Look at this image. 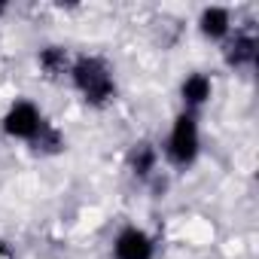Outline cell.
<instances>
[{
  "label": "cell",
  "instance_id": "30bf717a",
  "mask_svg": "<svg viewBox=\"0 0 259 259\" xmlns=\"http://www.w3.org/2000/svg\"><path fill=\"white\" fill-rule=\"evenodd\" d=\"M0 259H13V250H10L7 238H0Z\"/></svg>",
  "mask_w": 259,
  "mask_h": 259
},
{
  "label": "cell",
  "instance_id": "8fae6325",
  "mask_svg": "<svg viewBox=\"0 0 259 259\" xmlns=\"http://www.w3.org/2000/svg\"><path fill=\"white\" fill-rule=\"evenodd\" d=\"M7 13H10V4H7V0H0V19H4Z\"/></svg>",
  "mask_w": 259,
  "mask_h": 259
},
{
  "label": "cell",
  "instance_id": "277c9868",
  "mask_svg": "<svg viewBox=\"0 0 259 259\" xmlns=\"http://www.w3.org/2000/svg\"><path fill=\"white\" fill-rule=\"evenodd\" d=\"M110 256L113 259H156L159 256V241L150 229L138 223H125L116 229L110 241Z\"/></svg>",
  "mask_w": 259,
  "mask_h": 259
},
{
  "label": "cell",
  "instance_id": "5b68a950",
  "mask_svg": "<svg viewBox=\"0 0 259 259\" xmlns=\"http://www.w3.org/2000/svg\"><path fill=\"white\" fill-rule=\"evenodd\" d=\"M213 95H217V82H213V76L207 70H189L177 85L180 110H186V113L201 116V110L213 101Z\"/></svg>",
  "mask_w": 259,
  "mask_h": 259
},
{
  "label": "cell",
  "instance_id": "8992f818",
  "mask_svg": "<svg viewBox=\"0 0 259 259\" xmlns=\"http://www.w3.org/2000/svg\"><path fill=\"white\" fill-rule=\"evenodd\" d=\"M195 31H198L201 40L223 46V43L235 34V13H232L229 7H223V4L201 7V10H198V19H195Z\"/></svg>",
  "mask_w": 259,
  "mask_h": 259
},
{
  "label": "cell",
  "instance_id": "3957f363",
  "mask_svg": "<svg viewBox=\"0 0 259 259\" xmlns=\"http://www.w3.org/2000/svg\"><path fill=\"white\" fill-rule=\"evenodd\" d=\"M201 150H204V141H201V116L198 113H186V110H177L171 125H168V135L165 141L159 144V153H162V162L174 171H192L201 159Z\"/></svg>",
  "mask_w": 259,
  "mask_h": 259
},
{
  "label": "cell",
  "instance_id": "9c48e42d",
  "mask_svg": "<svg viewBox=\"0 0 259 259\" xmlns=\"http://www.w3.org/2000/svg\"><path fill=\"white\" fill-rule=\"evenodd\" d=\"M70 64H73V55L61 43H46V46L37 49V70L46 79H67Z\"/></svg>",
  "mask_w": 259,
  "mask_h": 259
},
{
  "label": "cell",
  "instance_id": "6da1fadb",
  "mask_svg": "<svg viewBox=\"0 0 259 259\" xmlns=\"http://www.w3.org/2000/svg\"><path fill=\"white\" fill-rule=\"evenodd\" d=\"M0 135L13 144H25L37 156H58L67 150L64 132L31 98H16L0 113Z\"/></svg>",
  "mask_w": 259,
  "mask_h": 259
},
{
  "label": "cell",
  "instance_id": "7a4b0ae2",
  "mask_svg": "<svg viewBox=\"0 0 259 259\" xmlns=\"http://www.w3.org/2000/svg\"><path fill=\"white\" fill-rule=\"evenodd\" d=\"M70 89L79 95V101L92 110H107L116 95H119V79H116V67L98 55V52H82L73 55L70 73H67Z\"/></svg>",
  "mask_w": 259,
  "mask_h": 259
},
{
  "label": "cell",
  "instance_id": "ba28073f",
  "mask_svg": "<svg viewBox=\"0 0 259 259\" xmlns=\"http://www.w3.org/2000/svg\"><path fill=\"white\" fill-rule=\"evenodd\" d=\"M259 58V40L253 31H238L223 43V61L232 70H253Z\"/></svg>",
  "mask_w": 259,
  "mask_h": 259
},
{
  "label": "cell",
  "instance_id": "52a82bcc",
  "mask_svg": "<svg viewBox=\"0 0 259 259\" xmlns=\"http://www.w3.org/2000/svg\"><path fill=\"white\" fill-rule=\"evenodd\" d=\"M125 168L138 183H150L159 177V168H162V153H159V144L156 141H135L128 147V156H125Z\"/></svg>",
  "mask_w": 259,
  "mask_h": 259
}]
</instances>
